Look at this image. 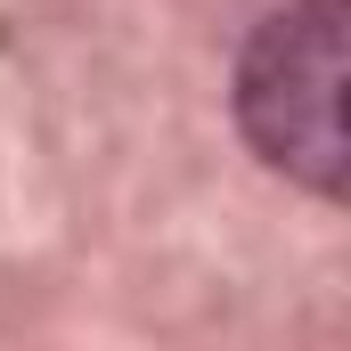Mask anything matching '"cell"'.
<instances>
[{"mask_svg": "<svg viewBox=\"0 0 351 351\" xmlns=\"http://www.w3.org/2000/svg\"><path fill=\"white\" fill-rule=\"evenodd\" d=\"M351 8L343 0H286L254 25L237 58V123L269 172L311 196H343V74H351Z\"/></svg>", "mask_w": 351, "mask_h": 351, "instance_id": "obj_1", "label": "cell"}]
</instances>
